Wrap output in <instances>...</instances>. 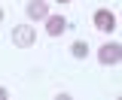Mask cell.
<instances>
[{"instance_id":"1","label":"cell","mask_w":122,"mask_h":100,"mask_svg":"<svg viewBox=\"0 0 122 100\" xmlns=\"http://www.w3.org/2000/svg\"><path fill=\"white\" fill-rule=\"evenodd\" d=\"M34 43H37V27H30V24H15L12 27V45L30 49Z\"/></svg>"},{"instance_id":"2","label":"cell","mask_w":122,"mask_h":100,"mask_svg":"<svg viewBox=\"0 0 122 100\" xmlns=\"http://www.w3.org/2000/svg\"><path fill=\"white\" fill-rule=\"evenodd\" d=\"M122 61V45L119 43H104L98 49V64H104V67H116Z\"/></svg>"},{"instance_id":"9","label":"cell","mask_w":122,"mask_h":100,"mask_svg":"<svg viewBox=\"0 0 122 100\" xmlns=\"http://www.w3.org/2000/svg\"><path fill=\"white\" fill-rule=\"evenodd\" d=\"M0 21H3V9H0Z\"/></svg>"},{"instance_id":"6","label":"cell","mask_w":122,"mask_h":100,"mask_svg":"<svg viewBox=\"0 0 122 100\" xmlns=\"http://www.w3.org/2000/svg\"><path fill=\"white\" fill-rule=\"evenodd\" d=\"M70 55H73L76 61H86V58H89V43H82V40H76V43L70 45Z\"/></svg>"},{"instance_id":"3","label":"cell","mask_w":122,"mask_h":100,"mask_svg":"<svg viewBox=\"0 0 122 100\" xmlns=\"http://www.w3.org/2000/svg\"><path fill=\"white\" fill-rule=\"evenodd\" d=\"M92 21H95V27L101 30V33H110V30H116V15L110 12V9H98V12L92 15Z\"/></svg>"},{"instance_id":"5","label":"cell","mask_w":122,"mask_h":100,"mask_svg":"<svg viewBox=\"0 0 122 100\" xmlns=\"http://www.w3.org/2000/svg\"><path fill=\"white\" fill-rule=\"evenodd\" d=\"M25 12H28L30 21H46V15H49V6H46L43 0H30L28 6H25Z\"/></svg>"},{"instance_id":"7","label":"cell","mask_w":122,"mask_h":100,"mask_svg":"<svg viewBox=\"0 0 122 100\" xmlns=\"http://www.w3.org/2000/svg\"><path fill=\"white\" fill-rule=\"evenodd\" d=\"M0 100H9V91H6L3 85H0Z\"/></svg>"},{"instance_id":"4","label":"cell","mask_w":122,"mask_h":100,"mask_svg":"<svg viewBox=\"0 0 122 100\" xmlns=\"http://www.w3.org/2000/svg\"><path fill=\"white\" fill-rule=\"evenodd\" d=\"M67 30V18L64 15H46V33L49 36H61Z\"/></svg>"},{"instance_id":"8","label":"cell","mask_w":122,"mask_h":100,"mask_svg":"<svg viewBox=\"0 0 122 100\" xmlns=\"http://www.w3.org/2000/svg\"><path fill=\"white\" fill-rule=\"evenodd\" d=\"M55 3H70V0H55Z\"/></svg>"}]
</instances>
